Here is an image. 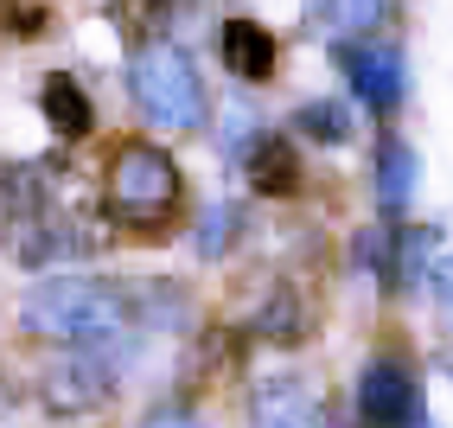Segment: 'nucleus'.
Listing matches in <instances>:
<instances>
[{"instance_id": "obj_4", "label": "nucleus", "mask_w": 453, "mask_h": 428, "mask_svg": "<svg viewBox=\"0 0 453 428\" xmlns=\"http://www.w3.org/2000/svg\"><path fill=\"white\" fill-rule=\"evenodd\" d=\"M7 250L19 262H71V256H89L103 250V224L83 218V211H65L58 198H39V205H13V224H7Z\"/></svg>"}, {"instance_id": "obj_10", "label": "nucleus", "mask_w": 453, "mask_h": 428, "mask_svg": "<svg viewBox=\"0 0 453 428\" xmlns=\"http://www.w3.org/2000/svg\"><path fill=\"white\" fill-rule=\"evenodd\" d=\"M250 186L262 198H294L300 192V154H294V141L281 135H262L250 147Z\"/></svg>"}, {"instance_id": "obj_11", "label": "nucleus", "mask_w": 453, "mask_h": 428, "mask_svg": "<svg viewBox=\"0 0 453 428\" xmlns=\"http://www.w3.org/2000/svg\"><path fill=\"white\" fill-rule=\"evenodd\" d=\"M45 121H51L65 141H83L89 121H96V109H89L83 83H77L71 71H51V83H45Z\"/></svg>"}, {"instance_id": "obj_13", "label": "nucleus", "mask_w": 453, "mask_h": 428, "mask_svg": "<svg viewBox=\"0 0 453 428\" xmlns=\"http://www.w3.org/2000/svg\"><path fill=\"white\" fill-rule=\"evenodd\" d=\"M415 186V160H409V147L403 141H383V205H403Z\"/></svg>"}, {"instance_id": "obj_8", "label": "nucleus", "mask_w": 453, "mask_h": 428, "mask_svg": "<svg viewBox=\"0 0 453 428\" xmlns=\"http://www.w3.org/2000/svg\"><path fill=\"white\" fill-rule=\"evenodd\" d=\"M345 77L357 83V97L371 109H396L403 103V58L396 45H345Z\"/></svg>"}, {"instance_id": "obj_17", "label": "nucleus", "mask_w": 453, "mask_h": 428, "mask_svg": "<svg viewBox=\"0 0 453 428\" xmlns=\"http://www.w3.org/2000/svg\"><path fill=\"white\" fill-rule=\"evenodd\" d=\"M230 237H236V211H230V205H218V211H211V230L198 237V243H204V256H218Z\"/></svg>"}, {"instance_id": "obj_16", "label": "nucleus", "mask_w": 453, "mask_h": 428, "mask_svg": "<svg viewBox=\"0 0 453 428\" xmlns=\"http://www.w3.org/2000/svg\"><path fill=\"white\" fill-rule=\"evenodd\" d=\"M0 26L19 33V39H33L39 26H45V13H39V7H19V0H0Z\"/></svg>"}, {"instance_id": "obj_18", "label": "nucleus", "mask_w": 453, "mask_h": 428, "mask_svg": "<svg viewBox=\"0 0 453 428\" xmlns=\"http://www.w3.org/2000/svg\"><path fill=\"white\" fill-rule=\"evenodd\" d=\"M141 428H198V416H192V409H154Z\"/></svg>"}, {"instance_id": "obj_15", "label": "nucleus", "mask_w": 453, "mask_h": 428, "mask_svg": "<svg viewBox=\"0 0 453 428\" xmlns=\"http://www.w3.org/2000/svg\"><path fill=\"white\" fill-rule=\"evenodd\" d=\"M319 13H326V26H357V33H365V26L383 13V0H319Z\"/></svg>"}, {"instance_id": "obj_5", "label": "nucleus", "mask_w": 453, "mask_h": 428, "mask_svg": "<svg viewBox=\"0 0 453 428\" xmlns=\"http://www.w3.org/2000/svg\"><path fill=\"white\" fill-rule=\"evenodd\" d=\"M115 396V377L103 358H51L39 371V403L51 416H89Z\"/></svg>"}, {"instance_id": "obj_9", "label": "nucleus", "mask_w": 453, "mask_h": 428, "mask_svg": "<svg viewBox=\"0 0 453 428\" xmlns=\"http://www.w3.org/2000/svg\"><path fill=\"white\" fill-rule=\"evenodd\" d=\"M218 51H224V71H236L243 83H268V77H275V65H281L275 33H268V26H256V19H224Z\"/></svg>"}, {"instance_id": "obj_12", "label": "nucleus", "mask_w": 453, "mask_h": 428, "mask_svg": "<svg viewBox=\"0 0 453 428\" xmlns=\"http://www.w3.org/2000/svg\"><path fill=\"white\" fill-rule=\"evenodd\" d=\"M307 307H300L294 294H268L262 307H256V339H275V346H294V339H307Z\"/></svg>"}, {"instance_id": "obj_2", "label": "nucleus", "mask_w": 453, "mask_h": 428, "mask_svg": "<svg viewBox=\"0 0 453 428\" xmlns=\"http://www.w3.org/2000/svg\"><path fill=\"white\" fill-rule=\"evenodd\" d=\"M186 186H179V160L154 141H122L103 167V211L128 230H166Z\"/></svg>"}, {"instance_id": "obj_6", "label": "nucleus", "mask_w": 453, "mask_h": 428, "mask_svg": "<svg viewBox=\"0 0 453 428\" xmlns=\"http://www.w3.org/2000/svg\"><path fill=\"white\" fill-rule=\"evenodd\" d=\"M357 416H365V428H409V416H415V371L409 364L377 358L357 377Z\"/></svg>"}, {"instance_id": "obj_3", "label": "nucleus", "mask_w": 453, "mask_h": 428, "mask_svg": "<svg viewBox=\"0 0 453 428\" xmlns=\"http://www.w3.org/2000/svg\"><path fill=\"white\" fill-rule=\"evenodd\" d=\"M128 83H134V103H141V115L154 121V128H198V121H204L198 71H192L173 45H147V51L134 58Z\"/></svg>"}, {"instance_id": "obj_7", "label": "nucleus", "mask_w": 453, "mask_h": 428, "mask_svg": "<svg viewBox=\"0 0 453 428\" xmlns=\"http://www.w3.org/2000/svg\"><path fill=\"white\" fill-rule=\"evenodd\" d=\"M250 422L256 428H326V409L300 377H268L250 396Z\"/></svg>"}, {"instance_id": "obj_14", "label": "nucleus", "mask_w": 453, "mask_h": 428, "mask_svg": "<svg viewBox=\"0 0 453 428\" xmlns=\"http://www.w3.org/2000/svg\"><path fill=\"white\" fill-rule=\"evenodd\" d=\"M294 121H300V128H307L313 141H345V135H351V121H345V109H339V103H307Z\"/></svg>"}, {"instance_id": "obj_1", "label": "nucleus", "mask_w": 453, "mask_h": 428, "mask_svg": "<svg viewBox=\"0 0 453 428\" xmlns=\"http://www.w3.org/2000/svg\"><path fill=\"white\" fill-rule=\"evenodd\" d=\"M134 320L128 288L96 282V275H45V282L19 300V326L33 339H58V346H103Z\"/></svg>"}]
</instances>
